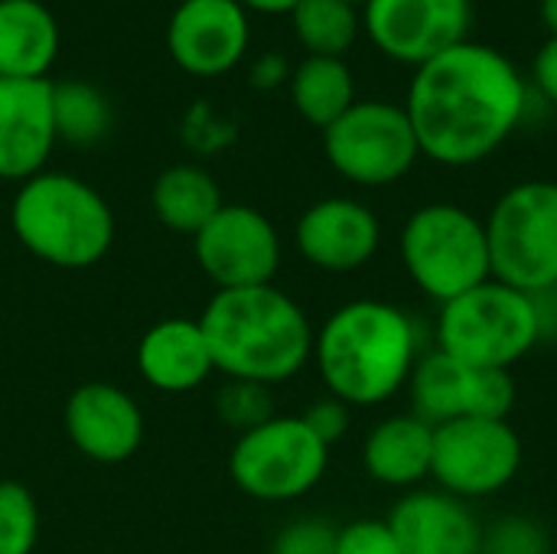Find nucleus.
Returning a JSON list of instances; mask_svg holds the SVG:
<instances>
[{
    "label": "nucleus",
    "instance_id": "21",
    "mask_svg": "<svg viewBox=\"0 0 557 554\" xmlns=\"http://www.w3.org/2000/svg\"><path fill=\"white\" fill-rule=\"evenodd\" d=\"M59 56V23L39 0H0V78H46Z\"/></svg>",
    "mask_w": 557,
    "mask_h": 554
},
{
    "label": "nucleus",
    "instance_id": "27",
    "mask_svg": "<svg viewBox=\"0 0 557 554\" xmlns=\"http://www.w3.org/2000/svg\"><path fill=\"white\" fill-rule=\"evenodd\" d=\"M215 411H219V418L228 428H235L238 434H245V431L258 428L261 421L274 418V402H271V395H268L264 385L232 382L228 379V385L215 398Z\"/></svg>",
    "mask_w": 557,
    "mask_h": 554
},
{
    "label": "nucleus",
    "instance_id": "31",
    "mask_svg": "<svg viewBox=\"0 0 557 554\" xmlns=\"http://www.w3.org/2000/svg\"><path fill=\"white\" fill-rule=\"evenodd\" d=\"M300 418L307 421V428H310L326 447H333L336 441H343L346 431H349V405H343V402L333 398V395L313 402Z\"/></svg>",
    "mask_w": 557,
    "mask_h": 554
},
{
    "label": "nucleus",
    "instance_id": "17",
    "mask_svg": "<svg viewBox=\"0 0 557 554\" xmlns=\"http://www.w3.org/2000/svg\"><path fill=\"white\" fill-rule=\"evenodd\" d=\"M55 147L52 82L0 78V180H29Z\"/></svg>",
    "mask_w": 557,
    "mask_h": 554
},
{
    "label": "nucleus",
    "instance_id": "10",
    "mask_svg": "<svg viewBox=\"0 0 557 554\" xmlns=\"http://www.w3.org/2000/svg\"><path fill=\"white\" fill-rule=\"evenodd\" d=\"M522 467V441L509 421L457 418L434 428L431 477L457 500H480L506 490Z\"/></svg>",
    "mask_w": 557,
    "mask_h": 554
},
{
    "label": "nucleus",
    "instance_id": "6",
    "mask_svg": "<svg viewBox=\"0 0 557 554\" xmlns=\"http://www.w3.org/2000/svg\"><path fill=\"white\" fill-rule=\"evenodd\" d=\"M401 264L414 287L447 304L493 278L486 225L457 202H428L401 229Z\"/></svg>",
    "mask_w": 557,
    "mask_h": 554
},
{
    "label": "nucleus",
    "instance_id": "35",
    "mask_svg": "<svg viewBox=\"0 0 557 554\" xmlns=\"http://www.w3.org/2000/svg\"><path fill=\"white\" fill-rule=\"evenodd\" d=\"M349 3H352V7H362V3H366V0H349Z\"/></svg>",
    "mask_w": 557,
    "mask_h": 554
},
{
    "label": "nucleus",
    "instance_id": "8",
    "mask_svg": "<svg viewBox=\"0 0 557 554\" xmlns=\"http://www.w3.org/2000/svg\"><path fill=\"white\" fill-rule=\"evenodd\" d=\"M330 467V447L300 415H274L235 438L228 454L232 483L258 503L307 496Z\"/></svg>",
    "mask_w": 557,
    "mask_h": 554
},
{
    "label": "nucleus",
    "instance_id": "33",
    "mask_svg": "<svg viewBox=\"0 0 557 554\" xmlns=\"http://www.w3.org/2000/svg\"><path fill=\"white\" fill-rule=\"evenodd\" d=\"M245 10H261V13H290L300 0H238Z\"/></svg>",
    "mask_w": 557,
    "mask_h": 554
},
{
    "label": "nucleus",
    "instance_id": "28",
    "mask_svg": "<svg viewBox=\"0 0 557 554\" xmlns=\"http://www.w3.org/2000/svg\"><path fill=\"white\" fill-rule=\"evenodd\" d=\"M271 554H336V529L326 519H297L277 532Z\"/></svg>",
    "mask_w": 557,
    "mask_h": 554
},
{
    "label": "nucleus",
    "instance_id": "14",
    "mask_svg": "<svg viewBox=\"0 0 557 554\" xmlns=\"http://www.w3.org/2000/svg\"><path fill=\"white\" fill-rule=\"evenodd\" d=\"M248 13L238 0H183L166 26L173 62L199 78L235 69L248 49Z\"/></svg>",
    "mask_w": 557,
    "mask_h": 554
},
{
    "label": "nucleus",
    "instance_id": "12",
    "mask_svg": "<svg viewBox=\"0 0 557 554\" xmlns=\"http://www.w3.org/2000/svg\"><path fill=\"white\" fill-rule=\"evenodd\" d=\"M411 415L441 428L457 418L509 421L516 408V382L509 369H473L441 349L418 356L411 379Z\"/></svg>",
    "mask_w": 557,
    "mask_h": 554
},
{
    "label": "nucleus",
    "instance_id": "18",
    "mask_svg": "<svg viewBox=\"0 0 557 554\" xmlns=\"http://www.w3.org/2000/svg\"><path fill=\"white\" fill-rule=\"evenodd\" d=\"M401 554H483V529L463 500L444 490H414L385 519Z\"/></svg>",
    "mask_w": 557,
    "mask_h": 554
},
{
    "label": "nucleus",
    "instance_id": "9",
    "mask_svg": "<svg viewBox=\"0 0 557 554\" xmlns=\"http://www.w3.org/2000/svg\"><path fill=\"white\" fill-rule=\"evenodd\" d=\"M323 153L356 186H392L414 170L421 144L405 104L356 101L323 131Z\"/></svg>",
    "mask_w": 557,
    "mask_h": 554
},
{
    "label": "nucleus",
    "instance_id": "2",
    "mask_svg": "<svg viewBox=\"0 0 557 554\" xmlns=\"http://www.w3.org/2000/svg\"><path fill=\"white\" fill-rule=\"evenodd\" d=\"M215 372L232 382L281 385L313 359L307 310L281 287L215 291L199 313Z\"/></svg>",
    "mask_w": 557,
    "mask_h": 554
},
{
    "label": "nucleus",
    "instance_id": "32",
    "mask_svg": "<svg viewBox=\"0 0 557 554\" xmlns=\"http://www.w3.org/2000/svg\"><path fill=\"white\" fill-rule=\"evenodd\" d=\"M532 75H535V85H539L542 98L557 104V36H548L542 42V49L535 52Z\"/></svg>",
    "mask_w": 557,
    "mask_h": 554
},
{
    "label": "nucleus",
    "instance_id": "16",
    "mask_svg": "<svg viewBox=\"0 0 557 554\" xmlns=\"http://www.w3.org/2000/svg\"><path fill=\"white\" fill-rule=\"evenodd\" d=\"M294 242L307 264L330 274H352L375 258L382 225L366 202L330 196L304 209L294 229Z\"/></svg>",
    "mask_w": 557,
    "mask_h": 554
},
{
    "label": "nucleus",
    "instance_id": "15",
    "mask_svg": "<svg viewBox=\"0 0 557 554\" xmlns=\"http://www.w3.org/2000/svg\"><path fill=\"white\" fill-rule=\"evenodd\" d=\"M72 447L95 464H124L144 444V411L114 382L78 385L62 408Z\"/></svg>",
    "mask_w": 557,
    "mask_h": 554
},
{
    "label": "nucleus",
    "instance_id": "7",
    "mask_svg": "<svg viewBox=\"0 0 557 554\" xmlns=\"http://www.w3.org/2000/svg\"><path fill=\"white\" fill-rule=\"evenodd\" d=\"M483 225L496 281L522 294L557 287V183L529 180L506 189Z\"/></svg>",
    "mask_w": 557,
    "mask_h": 554
},
{
    "label": "nucleus",
    "instance_id": "3",
    "mask_svg": "<svg viewBox=\"0 0 557 554\" xmlns=\"http://www.w3.org/2000/svg\"><path fill=\"white\" fill-rule=\"evenodd\" d=\"M313 362L333 398L349 408H375L408 385L418 330L388 300H349L313 333Z\"/></svg>",
    "mask_w": 557,
    "mask_h": 554
},
{
    "label": "nucleus",
    "instance_id": "23",
    "mask_svg": "<svg viewBox=\"0 0 557 554\" xmlns=\"http://www.w3.org/2000/svg\"><path fill=\"white\" fill-rule=\"evenodd\" d=\"M290 101L297 114L326 131L356 104V78L346 59L333 56H307L290 72Z\"/></svg>",
    "mask_w": 557,
    "mask_h": 554
},
{
    "label": "nucleus",
    "instance_id": "19",
    "mask_svg": "<svg viewBox=\"0 0 557 554\" xmlns=\"http://www.w3.org/2000/svg\"><path fill=\"white\" fill-rule=\"evenodd\" d=\"M137 372L140 379L166 395H186L206 385L215 372L209 343L199 320L166 317L157 320L137 343Z\"/></svg>",
    "mask_w": 557,
    "mask_h": 554
},
{
    "label": "nucleus",
    "instance_id": "25",
    "mask_svg": "<svg viewBox=\"0 0 557 554\" xmlns=\"http://www.w3.org/2000/svg\"><path fill=\"white\" fill-rule=\"evenodd\" d=\"M52 124L55 140L88 147L104 137L111 111L104 95L88 82H55L52 85Z\"/></svg>",
    "mask_w": 557,
    "mask_h": 554
},
{
    "label": "nucleus",
    "instance_id": "4",
    "mask_svg": "<svg viewBox=\"0 0 557 554\" xmlns=\"http://www.w3.org/2000/svg\"><path fill=\"white\" fill-rule=\"evenodd\" d=\"M10 229L33 258L62 271L91 268L114 245L108 199L91 183L59 170L20 183L10 202Z\"/></svg>",
    "mask_w": 557,
    "mask_h": 554
},
{
    "label": "nucleus",
    "instance_id": "20",
    "mask_svg": "<svg viewBox=\"0 0 557 554\" xmlns=\"http://www.w3.org/2000/svg\"><path fill=\"white\" fill-rule=\"evenodd\" d=\"M434 457V428L414 415H392L379 421L362 444L366 473L395 490L418 487L431 477Z\"/></svg>",
    "mask_w": 557,
    "mask_h": 554
},
{
    "label": "nucleus",
    "instance_id": "5",
    "mask_svg": "<svg viewBox=\"0 0 557 554\" xmlns=\"http://www.w3.org/2000/svg\"><path fill=\"white\" fill-rule=\"evenodd\" d=\"M539 343L532 297L496 278L441 304L437 349L473 369H512Z\"/></svg>",
    "mask_w": 557,
    "mask_h": 554
},
{
    "label": "nucleus",
    "instance_id": "24",
    "mask_svg": "<svg viewBox=\"0 0 557 554\" xmlns=\"http://www.w3.org/2000/svg\"><path fill=\"white\" fill-rule=\"evenodd\" d=\"M290 23L307 56L343 59L362 33V13L349 0H300L290 10Z\"/></svg>",
    "mask_w": 557,
    "mask_h": 554
},
{
    "label": "nucleus",
    "instance_id": "34",
    "mask_svg": "<svg viewBox=\"0 0 557 554\" xmlns=\"http://www.w3.org/2000/svg\"><path fill=\"white\" fill-rule=\"evenodd\" d=\"M539 3H542L545 26L552 29V36H557V0H539Z\"/></svg>",
    "mask_w": 557,
    "mask_h": 554
},
{
    "label": "nucleus",
    "instance_id": "11",
    "mask_svg": "<svg viewBox=\"0 0 557 554\" xmlns=\"http://www.w3.org/2000/svg\"><path fill=\"white\" fill-rule=\"evenodd\" d=\"M193 258L219 291L274 284L281 268V235L261 209L225 202L193 235Z\"/></svg>",
    "mask_w": 557,
    "mask_h": 554
},
{
    "label": "nucleus",
    "instance_id": "29",
    "mask_svg": "<svg viewBox=\"0 0 557 554\" xmlns=\"http://www.w3.org/2000/svg\"><path fill=\"white\" fill-rule=\"evenodd\" d=\"M336 554H401L385 519H352L336 529Z\"/></svg>",
    "mask_w": 557,
    "mask_h": 554
},
{
    "label": "nucleus",
    "instance_id": "30",
    "mask_svg": "<svg viewBox=\"0 0 557 554\" xmlns=\"http://www.w3.org/2000/svg\"><path fill=\"white\" fill-rule=\"evenodd\" d=\"M483 554H545V535L529 519H503L483 532Z\"/></svg>",
    "mask_w": 557,
    "mask_h": 554
},
{
    "label": "nucleus",
    "instance_id": "22",
    "mask_svg": "<svg viewBox=\"0 0 557 554\" xmlns=\"http://www.w3.org/2000/svg\"><path fill=\"white\" fill-rule=\"evenodd\" d=\"M153 216L176 235H196L225 202L212 173L193 163L166 167L150 189Z\"/></svg>",
    "mask_w": 557,
    "mask_h": 554
},
{
    "label": "nucleus",
    "instance_id": "13",
    "mask_svg": "<svg viewBox=\"0 0 557 554\" xmlns=\"http://www.w3.org/2000/svg\"><path fill=\"white\" fill-rule=\"evenodd\" d=\"M362 29L395 62L424 65L470 33V0H366Z\"/></svg>",
    "mask_w": 557,
    "mask_h": 554
},
{
    "label": "nucleus",
    "instance_id": "1",
    "mask_svg": "<svg viewBox=\"0 0 557 554\" xmlns=\"http://www.w3.org/2000/svg\"><path fill=\"white\" fill-rule=\"evenodd\" d=\"M529 88L509 56L463 39L414 69L405 111L421 157L473 167L496 153L525 114Z\"/></svg>",
    "mask_w": 557,
    "mask_h": 554
},
{
    "label": "nucleus",
    "instance_id": "26",
    "mask_svg": "<svg viewBox=\"0 0 557 554\" xmlns=\"http://www.w3.org/2000/svg\"><path fill=\"white\" fill-rule=\"evenodd\" d=\"M36 539H39L36 496L16 480H0V554H33Z\"/></svg>",
    "mask_w": 557,
    "mask_h": 554
}]
</instances>
